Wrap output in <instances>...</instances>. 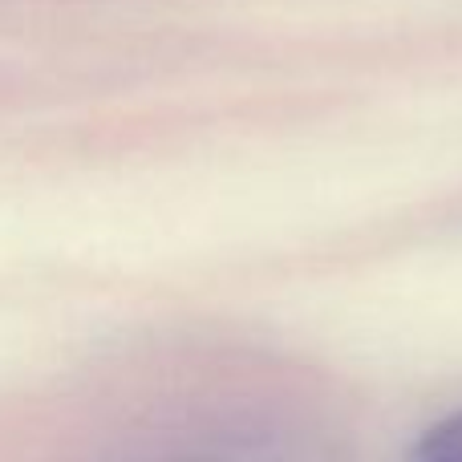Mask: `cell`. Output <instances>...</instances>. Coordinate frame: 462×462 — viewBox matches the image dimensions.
<instances>
[{
    "mask_svg": "<svg viewBox=\"0 0 462 462\" xmlns=\"http://www.w3.org/2000/svg\"><path fill=\"white\" fill-rule=\"evenodd\" d=\"M410 462H462V410L442 422H434L430 430L418 439Z\"/></svg>",
    "mask_w": 462,
    "mask_h": 462,
    "instance_id": "obj_1",
    "label": "cell"
}]
</instances>
